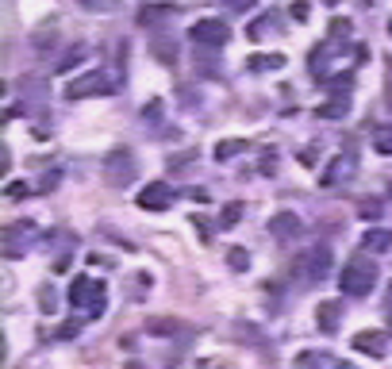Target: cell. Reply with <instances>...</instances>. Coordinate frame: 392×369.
<instances>
[{
	"label": "cell",
	"mask_w": 392,
	"mask_h": 369,
	"mask_svg": "<svg viewBox=\"0 0 392 369\" xmlns=\"http://www.w3.org/2000/svg\"><path fill=\"white\" fill-rule=\"evenodd\" d=\"M27 193H31V188L23 185V181H12V185H8V200H23Z\"/></svg>",
	"instance_id": "33"
},
{
	"label": "cell",
	"mask_w": 392,
	"mask_h": 369,
	"mask_svg": "<svg viewBox=\"0 0 392 369\" xmlns=\"http://www.w3.org/2000/svg\"><path fill=\"white\" fill-rule=\"evenodd\" d=\"M158 116H162V101H150V104L143 108V119L150 123V119H158Z\"/></svg>",
	"instance_id": "35"
},
{
	"label": "cell",
	"mask_w": 392,
	"mask_h": 369,
	"mask_svg": "<svg viewBox=\"0 0 392 369\" xmlns=\"http://www.w3.org/2000/svg\"><path fill=\"white\" fill-rule=\"evenodd\" d=\"M223 4H227V8H231V4H235V0H223Z\"/></svg>",
	"instance_id": "41"
},
{
	"label": "cell",
	"mask_w": 392,
	"mask_h": 369,
	"mask_svg": "<svg viewBox=\"0 0 392 369\" xmlns=\"http://www.w3.org/2000/svg\"><path fill=\"white\" fill-rule=\"evenodd\" d=\"M104 177H108V185H131L138 177V162L131 150H112L108 158H104Z\"/></svg>",
	"instance_id": "6"
},
{
	"label": "cell",
	"mask_w": 392,
	"mask_h": 369,
	"mask_svg": "<svg viewBox=\"0 0 392 369\" xmlns=\"http://www.w3.org/2000/svg\"><path fill=\"white\" fill-rule=\"evenodd\" d=\"M350 112V93H339V96H331V101H323L320 108H315V116L320 119H342Z\"/></svg>",
	"instance_id": "13"
},
{
	"label": "cell",
	"mask_w": 392,
	"mask_h": 369,
	"mask_svg": "<svg viewBox=\"0 0 392 369\" xmlns=\"http://www.w3.org/2000/svg\"><path fill=\"white\" fill-rule=\"evenodd\" d=\"M281 65H285V54H254V58H247L250 73H277Z\"/></svg>",
	"instance_id": "16"
},
{
	"label": "cell",
	"mask_w": 392,
	"mask_h": 369,
	"mask_svg": "<svg viewBox=\"0 0 392 369\" xmlns=\"http://www.w3.org/2000/svg\"><path fill=\"white\" fill-rule=\"evenodd\" d=\"M108 93H116V73H112V70H93V73H85V77H77V81L65 85V96H70V101L108 96Z\"/></svg>",
	"instance_id": "2"
},
{
	"label": "cell",
	"mask_w": 392,
	"mask_h": 369,
	"mask_svg": "<svg viewBox=\"0 0 392 369\" xmlns=\"http://www.w3.org/2000/svg\"><path fill=\"white\" fill-rule=\"evenodd\" d=\"M373 150H377L381 158H392V127H377V131H373Z\"/></svg>",
	"instance_id": "23"
},
{
	"label": "cell",
	"mask_w": 392,
	"mask_h": 369,
	"mask_svg": "<svg viewBox=\"0 0 392 369\" xmlns=\"http://www.w3.org/2000/svg\"><path fill=\"white\" fill-rule=\"evenodd\" d=\"M362 246L370 254H388L392 250V231H385V227H370V231L362 235Z\"/></svg>",
	"instance_id": "12"
},
{
	"label": "cell",
	"mask_w": 392,
	"mask_h": 369,
	"mask_svg": "<svg viewBox=\"0 0 392 369\" xmlns=\"http://www.w3.org/2000/svg\"><path fill=\"white\" fill-rule=\"evenodd\" d=\"M104 308H108V289H104V281H96V292H93V300H89V316L93 319H100L104 316Z\"/></svg>",
	"instance_id": "22"
},
{
	"label": "cell",
	"mask_w": 392,
	"mask_h": 369,
	"mask_svg": "<svg viewBox=\"0 0 392 369\" xmlns=\"http://www.w3.org/2000/svg\"><path fill=\"white\" fill-rule=\"evenodd\" d=\"M273 169H277V154L269 150L266 158H261V174H273Z\"/></svg>",
	"instance_id": "36"
},
{
	"label": "cell",
	"mask_w": 392,
	"mask_h": 369,
	"mask_svg": "<svg viewBox=\"0 0 392 369\" xmlns=\"http://www.w3.org/2000/svg\"><path fill=\"white\" fill-rule=\"evenodd\" d=\"M146 331L154 335V339H169V335H181V319H169V316H158L146 323Z\"/></svg>",
	"instance_id": "18"
},
{
	"label": "cell",
	"mask_w": 392,
	"mask_h": 369,
	"mask_svg": "<svg viewBox=\"0 0 392 369\" xmlns=\"http://www.w3.org/2000/svg\"><path fill=\"white\" fill-rule=\"evenodd\" d=\"M334 369H358V365H350V362H334Z\"/></svg>",
	"instance_id": "38"
},
{
	"label": "cell",
	"mask_w": 392,
	"mask_h": 369,
	"mask_svg": "<svg viewBox=\"0 0 392 369\" xmlns=\"http://www.w3.org/2000/svg\"><path fill=\"white\" fill-rule=\"evenodd\" d=\"M189 39L196 46H216V51H219V46L231 39V27H227L223 20H196L192 31H189Z\"/></svg>",
	"instance_id": "7"
},
{
	"label": "cell",
	"mask_w": 392,
	"mask_h": 369,
	"mask_svg": "<svg viewBox=\"0 0 392 369\" xmlns=\"http://www.w3.org/2000/svg\"><path fill=\"white\" fill-rule=\"evenodd\" d=\"M308 15H312V4H308V0H296V4H292V20L308 23Z\"/></svg>",
	"instance_id": "32"
},
{
	"label": "cell",
	"mask_w": 392,
	"mask_h": 369,
	"mask_svg": "<svg viewBox=\"0 0 392 369\" xmlns=\"http://www.w3.org/2000/svg\"><path fill=\"white\" fill-rule=\"evenodd\" d=\"M81 327H85L81 319H62L58 331H54V339H58V342H70V339H77V335H81Z\"/></svg>",
	"instance_id": "25"
},
{
	"label": "cell",
	"mask_w": 392,
	"mask_h": 369,
	"mask_svg": "<svg viewBox=\"0 0 392 369\" xmlns=\"http://www.w3.org/2000/svg\"><path fill=\"white\" fill-rule=\"evenodd\" d=\"M89 54H93V51H89V43H73V46H70V51H65V54H62V58H58V62H54V73H70V70H73V65H81V62H85V58H89Z\"/></svg>",
	"instance_id": "14"
},
{
	"label": "cell",
	"mask_w": 392,
	"mask_h": 369,
	"mask_svg": "<svg viewBox=\"0 0 392 369\" xmlns=\"http://www.w3.org/2000/svg\"><path fill=\"white\" fill-rule=\"evenodd\" d=\"M388 335H392V311H388Z\"/></svg>",
	"instance_id": "39"
},
{
	"label": "cell",
	"mask_w": 392,
	"mask_h": 369,
	"mask_svg": "<svg viewBox=\"0 0 392 369\" xmlns=\"http://www.w3.org/2000/svg\"><path fill=\"white\" fill-rule=\"evenodd\" d=\"M339 289L346 292V297H358V300L370 297V292L377 289V261L365 258V254H354L339 273Z\"/></svg>",
	"instance_id": "1"
},
{
	"label": "cell",
	"mask_w": 392,
	"mask_h": 369,
	"mask_svg": "<svg viewBox=\"0 0 392 369\" xmlns=\"http://www.w3.org/2000/svg\"><path fill=\"white\" fill-rule=\"evenodd\" d=\"M388 35H392V20H388Z\"/></svg>",
	"instance_id": "42"
},
{
	"label": "cell",
	"mask_w": 392,
	"mask_h": 369,
	"mask_svg": "<svg viewBox=\"0 0 392 369\" xmlns=\"http://www.w3.org/2000/svg\"><path fill=\"white\" fill-rule=\"evenodd\" d=\"M150 54H154V58H158L162 65H174V62H177V46H174V43H169V39H166V35L150 39Z\"/></svg>",
	"instance_id": "20"
},
{
	"label": "cell",
	"mask_w": 392,
	"mask_h": 369,
	"mask_svg": "<svg viewBox=\"0 0 392 369\" xmlns=\"http://www.w3.org/2000/svg\"><path fill=\"white\" fill-rule=\"evenodd\" d=\"M81 8H85V12H112V8H116V0H77Z\"/></svg>",
	"instance_id": "30"
},
{
	"label": "cell",
	"mask_w": 392,
	"mask_h": 369,
	"mask_svg": "<svg viewBox=\"0 0 392 369\" xmlns=\"http://www.w3.org/2000/svg\"><path fill=\"white\" fill-rule=\"evenodd\" d=\"M239 219H242V204H239V200H231V204L223 208V216H219V227H235Z\"/></svg>",
	"instance_id": "27"
},
{
	"label": "cell",
	"mask_w": 392,
	"mask_h": 369,
	"mask_svg": "<svg viewBox=\"0 0 392 369\" xmlns=\"http://www.w3.org/2000/svg\"><path fill=\"white\" fill-rule=\"evenodd\" d=\"M388 196H392V181H388Z\"/></svg>",
	"instance_id": "43"
},
{
	"label": "cell",
	"mask_w": 392,
	"mask_h": 369,
	"mask_svg": "<svg viewBox=\"0 0 392 369\" xmlns=\"http://www.w3.org/2000/svg\"><path fill=\"white\" fill-rule=\"evenodd\" d=\"M296 162H300V166H304V169H312L315 162H320V146H304V150L296 154Z\"/></svg>",
	"instance_id": "29"
},
{
	"label": "cell",
	"mask_w": 392,
	"mask_h": 369,
	"mask_svg": "<svg viewBox=\"0 0 392 369\" xmlns=\"http://www.w3.org/2000/svg\"><path fill=\"white\" fill-rule=\"evenodd\" d=\"M174 200H177V193L166 181H150L138 193V208L143 212H166V208H174Z\"/></svg>",
	"instance_id": "8"
},
{
	"label": "cell",
	"mask_w": 392,
	"mask_h": 369,
	"mask_svg": "<svg viewBox=\"0 0 392 369\" xmlns=\"http://www.w3.org/2000/svg\"><path fill=\"white\" fill-rule=\"evenodd\" d=\"M58 181H62V169H51V174L43 177V185H39V188H43V193H51V188H58Z\"/></svg>",
	"instance_id": "34"
},
{
	"label": "cell",
	"mask_w": 392,
	"mask_h": 369,
	"mask_svg": "<svg viewBox=\"0 0 392 369\" xmlns=\"http://www.w3.org/2000/svg\"><path fill=\"white\" fill-rule=\"evenodd\" d=\"M269 235H273L277 242H296L300 235H304V219L296 216V212H277L273 219H269Z\"/></svg>",
	"instance_id": "9"
},
{
	"label": "cell",
	"mask_w": 392,
	"mask_h": 369,
	"mask_svg": "<svg viewBox=\"0 0 392 369\" xmlns=\"http://www.w3.org/2000/svg\"><path fill=\"white\" fill-rule=\"evenodd\" d=\"M174 12H177L174 4H166V8H143V12H138V23H146V27H158V23L169 20Z\"/></svg>",
	"instance_id": "21"
},
{
	"label": "cell",
	"mask_w": 392,
	"mask_h": 369,
	"mask_svg": "<svg viewBox=\"0 0 392 369\" xmlns=\"http://www.w3.org/2000/svg\"><path fill=\"white\" fill-rule=\"evenodd\" d=\"M273 27H277V12H261L258 20H250V27H247V39H250V43H258V39H266Z\"/></svg>",
	"instance_id": "17"
},
{
	"label": "cell",
	"mask_w": 392,
	"mask_h": 369,
	"mask_svg": "<svg viewBox=\"0 0 392 369\" xmlns=\"http://www.w3.org/2000/svg\"><path fill=\"white\" fill-rule=\"evenodd\" d=\"M93 292H96V281H89V277H77V281L70 285V304H73V308H89Z\"/></svg>",
	"instance_id": "15"
},
{
	"label": "cell",
	"mask_w": 392,
	"mask_h": 369,
	"mask_svg": "<svg viewBox=\"0 0 392 369\" xmlns=\"http://www.w3.org/2000/svg\"><path fill=\"white\" fill-rule=\"evenodd\" d=\"M388 308H392V289H388Z\"/></svg>",
	"instance_id": "40"
},
{
	"label": "cell",
	"mask_w": 392,
	"mask_h": 369,
	"mask_svg": "<svg viewBox=\"0 0 392 369\" xmlns=\"http://www.w3.org/2000/svg\"><path fill=\"white\" fill-rule=\"evenodd\" d=\"M227 266H231L235 273H247V269H250V254L242 250V246H231V250H227Z\"/></svg>",
	"instance_id": "24"
},
{
	"label": "cell",
	"mask_w": 392,
	"mask_h": 369,
	"mask_svg": "<svg viewBox=\"0 0 392 369\" xmlns=\"http://www.w3.org/2000/svg\"><path fill=\"white\" fill-rule=\"evenodd\" d=\"M327 31H331V39L346 43V39H350V31H354V23H350V20H331V27H327Z\"/></svg>",
	"instance_id": "28"
},
{
	"label": "cell",
	"mask_w": 392,
	"mask_h": 369,
	"mask_svg": "<svg viewBox=\"0 0 392 369\" xmlns=\"http://www.w3.org/2000/svg\"><path fill=\"white\" fill-rule=\"evenodd\" d=\"M231 8H235V12H250V8H254V0H235Z\"/></svg>",
	"instance_id": "37"
},
{
	"label": "cell",
	"mask_w": 392,
	"mask_h": 369,
	"mask_svg": "<svg viewBox=\"0 0 392 369\" xmlns=\"http://www.w3.org/2000/svg\"><path fill=\"white\" fill-rule=\"evenodd\" d=\"M354 350L365 358H373V362H381V358L388 354V335L385 331H358L354 335Z\"/></svg>",
	"instance_id": "10"
},
{
	"label": "cell",
	"mask_w": 392,
	"mask_h": 369,
	"mask_svg": "<svg viewBox=\"0 0 392 369\" xmlns=\"http://www.w3.org/2000/svg\"><path fill=\"white\" fill-rule=\"evenodd\" d=\"M39 239V227L31 224V219H15V224L4 227V254L8 258H20L23 250H31Z\"/></svg>",
	"instance_id": "4"
},
{
	"label": "cell",
	"mask_w": 392,
	"mask_h": 369,
	"mask_svg": "<svg viewBox=\"0 0 392 369\" xmlns=\"http://www.w3.org/2000/svg\"><path fill=\"white\" fill-rule=\"evenodd\" d=\"M377 216H381V200H377V196L362 200V219H377Z\"/></svg>",
	"instance_id": "31"
},
{
	"label": "cell",
	"mask_w": 392,
	"mask_h": 369,
	"mask_svg": "<svg viewBox=\"0 0 392 369\" xmlns=\"http://www.w3.org/2000/svg\"><path fill=\"white\" fill-rule=\"evenodd\" d=\"M354 177H358V154H354V150H342V154H334L331 166L323 169L320 185H323V188H346Z\"/></svg>",
	"instance_id": "3"
},
{
	"label": "cell",
	"mask_w": 392,
	"mask_h": 369,
	"mask_svg": "<svg viewBox=\"0 0 392 369\" xmlns=\"http://www.w3.org/2000/svg\"><path fill=\"white\" fill-rule=\"evenodd\" d=\"M315 323H320L323 335H334L342 323V304H334V300H323L320 308H315Z\"/></svg>",
	"instance_id": "11"
},
{
	"label": "cell",
	"mask_w": 392,
	"mask_h": 369,
	"mask_svg": "<svg viewBox=\"0 0 392 369\" xmlns=\"http://www.w3.org/2000/svg\"><path fill=\"white\" fill-rule=\"evenodd\" d=\"M300 273H304L308 281H327V277L334 273V254H331V246H327V242L312 246V250L300 258Z\"/></svg>",
	"instance_id": "5"
},
{
	"label": "cell",
	"mask_w": 392,
	"mask_h": 369,
	"mask_svg": "<svg viewBox=\"0 0 392 369\" xmlns=\"http://www.w3.org/2000/svg\"><path fill=\"white\" fill-rule=\"evenodd\" d=\"M39 308H43L46 316H54V311H58V297H54V285H39Z\"/></svg>",
	"instance_id": "26"
},
{
	"label": "cell",
	"mask_w": 392,
	"mask_h": 369,
	"mask_svg": "<svg viewBox=\"0 0 392 369\" xmlns=\"http://www.w3.org/2000/svg\"><path fill=\"white\" fill-rule=\"evenodd\" d=\"M247 138H223V143H216V162H231L239 158V154H247Z\"/></svg>",
	"instance_id": "19"
}]
</instances>
